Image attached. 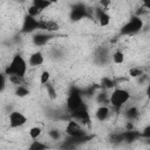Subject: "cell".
Segmentation results:
<instances>
[{"mask_svg": "<svg viewBox=\"0 0 150 150\" xmlns=\"http://www.w3.org/2000/svg\"><path fill=\"white\" fill-rule=\"evenodd\" d=\"M26 70H27V63H26L25 59L20 54H16L12 59L9 66L6 68L5 74L8 75V76H11V75H18V76L23 77L25 74H26Z\"/></svg>", "mask_w": 150, "mask_h": 150, "instance_id": "cell-1", "label": "cell"}, {"mask_svg": "<svg viewBox=\"0 0 150 150\" xmlns=\"http://www.w3.org/2000/svg\"><path fill=\"white\" fill-rule=\"evenodd\" d=\"M129 97H130V94L125 89L117 88L110 95V104L112 107H115L116 109H120L129 100Z\"/></svg>", "mask_w": 150, "mask_h": 150, "instance_id": "cell-2", "label": "cell"}, {"mask_svg": "<svg viewBox=\"0 0 150 150\" xmlns=\"http://www.w3.org/2000/svg\"><path fill=\"white\" fill-rule=\"evenodd\" d=\"M143 27V21L139 16H132L122 28H121V34L123 35H130V34H135L138 30H141V28Z\"/></svg>", "mask_w": 150, "mask_h": 150, "instance_id": "cell-3", "label": "cell"}, {"mask_svg": "<svg viewBox=\"0 0 150 150\" xmlns=\"http://www.w3.org/2000/svg\"><path fill=\"white\" fill-rule=\"evenodd\" d=\"M36 29H40V21H38L35 19V16H32L29 14H27L23 19V23H22V32L23 33H32Z\"/></svg>", "mask_w": 150, "mask_h": 150, "instance_id": "cell-4", "label": "cell"}, {"mask_svg": "<svg viewBox=\"0 0 150 150\" xmlns=\"http://www.w3.org/2000/svg\"><path fill=\"white\" fill-rule=\"evenodd\" d=\"M83 101H82V97L81 95L77 93V91H74L69 95L68 100H67V107L70 111H74L76 110L77 108H80L81 105H83Z\"/></svg>", "mask_w": 150, "mask_h": 150, "instance_id": "cell-5", "label": "cell"}, {"mask_svg": "<svg viewBox=\"0 0 150 150\" xmlns=\"http://www.w3.org/2000/svg\"><path fill=\"white\" fill-rule=\"evenodd\" d=\"M84 16H87V8L84 5L76 4L75 6H73V8L70 11V19L73 21H79Z\"/></svg>", "mask_w": 150, "mask_h": 150, "instance_id": "cell-6", "label": "cell"}, {"mask_svg": "<svg viewBox=\"0 0 150 150\" xmlns=\"http://www.w3.org/2000/svg\"><path fill=\"white\" fill-rule=\"evenodd\" d=\"M27 122V118L25 115H22L19 111H13L9 114V125L12 128H19Z\"/></svg>", "mask_w": 150, "mask_h": 150, "instance_id": "cell-7", "label": "cell"}, {"mask_svg": "<svg viewBox=\"0 0 150 150\" xmlns=\"http://www.w3.org/2000/svg\"><path fill=\"white\" fill-rule=\"evenodd\" d=\"M66 132L68 136H74V137H82L86 135V132L82 130V128L75 122V121H69L67 127H66Z\"/></svg>", "mask_w": 150, "mask_h": 150, "instance_id": "cell-8", "label": "cell"}, {"mask_svg": "<svg viewBox=\"0 0 150 150\" xmlns=\"http://www.w3.org/2000/svg\"><path fill=\"white\" fill-rule=\"evenodd\" d=\"M29 64L33 66V67H38L40 64L43 63V55L41 52H35L33 53L30 56H29V60H28Z\"/></svg>", "mask_w": 150, "mask_h": 150, "instance_id": "cell-9", "label": "cell"}, {"mask_svg": "<svg viewBox=\"0 0 150 150\" xmlns=\"http://www.w3.org/2000/svg\"><path fill=\"white\" fill-rule=\"evenodd\" d=\"M59 28V23L55 21H40V29H45L47 32H56Z\"/></svg>", "mask_w": 150, "mask_h": 150, "instance_id": "cell-10", "label": "cell"}, {"mask_svg": "<svg viewBox=\"0 0 150 150\" xmlns=\"http://www.w3.org/2000/svg\"><path fill=\"white\" fill-rule=\"evenodd\" d=\"M52 36L48 34H36L33 36V42L36 46H43L45 43H47V41L50 39Z\"/></svg>", "mask_w": 150, "mask_h": 150, "instance_id": "cell-11", "label": "cell"}, {"mask_svg": "<svg viewBox=\"0 0 150 150\" xmlns=\"http://www.w3.org/2000/svg\"><path fill=\"white\" fill-rule=\"evenodd\" d=\"M96 118L98 120V121H101V122H103V121H105L107 120V117H108V115H109V109H108V107H104V105H102V107H100L97 110H96Z\"/></svg>", "mask_w": 150, "mask_h": 150, "instance_id": "cell-12", "label": "cell"}, {"mask_svg": "<svg viewBox=\"0 0 150 150\" xmlns=\"http://www.w3.org/2000/svg\"><path fill=\"white\" fill-rule=\"evenodd\" d=\"M142 135L139 134V132H136V131H134V130H127L125 132H123V138H124V141H127V142H132V141H135V139H137L138 137H141Z\"/></svg>", "mask_w": 150, "mask_h": 150, "instance_id": "cell-13", "label": "cell"}, {"mask_svg": "<svg viewBox=\"0 0 150 150\" xmlns=\"http://www.w3.org/2000/svg\"><path fill=\"white\" fill-rule=\"evenodd\" d=\"M33 5H35L38 8H40L41 11H43L47 7L50 6V2L48 0H33Z\"/></svg>", "mask_w": 150, "mask_h": 150, "instance_id": "cell-14", "label": "cell"}, {"mask_svg": "<svg viewBox=\"0 0 150 150\" xmlns=\"http://www.w3.org/2000/svg\"><path fill=\"white\" fill-rule=\"evenodd\" d=\"M98 22H100V25L101 26H108L109 25V22H110V16H109V14H107L105 12H103L100 16H98Z\"/></svg>", "mask_w": 150, "mask_h": 150, "instance_id": "cell-15", "label": "cell"}, {"mask_svg": "<svg viewBox=\"0 0 150 150\" xmlns=\"http://www.w3.org/2000/svg\"><path fill=\"white\" fill-rule=\"evenodd\" d=\"M112 61H114L115 63H117V64L122 63V62L124 61V55H123V53H122V52H120V50L115 52V53H114V55H112Z\"/></svg>", "mask_w": 150, "mask_h": 150, "instance_id": "cell-16", "label": "cell"}, {"mask_svg": "<svg viewBox=\"0 0 150 150\" xmlns=\"http://www.w3.org/2000/svg\"><path fill=\"white\" fill-rule=\"evenodd\" d=\"M15 94H16L18 96H20V97H23V96H27V95L29 94V90H28L26 87H23V86L20 84V86L16 88Z\"/></svg>", "mask_w": 150, "mask_h": 150, "instance_id": "cell-17", "label": "cell"}, {"mask_svg": "<svg viewBox=\"0 0 150 150\" xmlns=\"http://www.w3.org/2000/svg\"><path fill=\"white\" fill-rule=\"evenodd\" d=\"M40 135H41V128H39V127H33V128L29 130V136H30L33 139H36Z\"/></svg>", "mask_w": 150, "mask_h": 150, "instance_id": "cell-18", "label": "cell"}, {"mask_svg": "<svg viewBox=\"0 0 150 150\" xmlns=\"http://www.w3.org/2000/svg\"><path fill=\"white\" fill-rule=\"evenodd\" d=\"M137 116H138V110H137V108L132 107V108L128 109V111H127V117H128V118L134 120V118H136Z\"/></svg>", "mask_w": 150, "mask_h": 150, "instance_id": "cell-19", "label": "cell"}, {"mask_svg": "<svg viewBox=\"0 0 150 150\" xmlns=\"http://www.w3.org/2000/svg\"><path fill=\"white\" fill-rule=\"evenodd\" d=\"M46 148H47V145H46V144L39 143L38 141H34V142H33V144L29 146V149H30V150H43V149H46Z\"/></svg>", "mask_w": 150, "mask_h": 150, "instance_id": "cell-20", "label": "cell"}, {"mask_svg": "<svg viewBox=\"0 0 150 150\" xmlns=\"http://www.w3.org/2000/svg\"><path fill=\"white\" fill-rule=\"evenodd\" d=\"M9 81L13 83V84H22V82H23V77H21V76H18V75H11L9 76Z\"/></svg>", "mask_w": 150, "mask_h": 150, "instance_id": "cell-21", "label": "cell"}, {"mask_svg": "<svg viewBox=\"0 0 150 150\" xmlns=\"http://www.w3.org/2000/svg\"><path fill=\"white\" fill-rule=\"evenodd\" d=\"M40 12H41V9L38 8L35 5H32V6L28 8V14L32 15V16H36V15H39Z\"/></svg>", "mask_w": 150, "mask_h": 150, "instance_id": "cell-22", "label": "cell"}, {"mask_svg": "<svg viewBox=\"0 0 150 150\" xmlns=\"http://www.w3.org/2000/svg\"><path fill=\"white\" fill-rule=\"evenodd\" d=\"M49 77H50V74H49V71H47V70L42 71V74H41V77H40V82H41V84H46V83H48V81H49Z\"/></svg>", "mask_w": 150, "mask_h": 150, "instance_id": "cell-23", "label": "cell"}, {"mask_svg": "<svg viewBox=\"0 0 150 150\" xmlns=\"http://www.w3.org/2000/svg\"><path fill=\"white\" fill-rule=\"evenodd\" d=\"M46 86H47V94H48V96H49L52 100H54V98L56 97V93H55L54 87H53L52 84H48V83H46Z\"/></svg>", "mask_w": 150, "mask_h": 150, "instance_id": "cell-24", "label": "cell"}, {"mask_svg": "<svg viewBox=\"0 0 150 150\" xmlns=\"http://www.w3.org/2000/svg\"><path fill=\"white\" fill-rule=\"evenodd\" d=\"M102 86L109 89V88H112V87L115 86V82H114L112 80H110V79H108V77H104V79L102 80Z\"/></svg>", "mask_w": 150, "mask_h": 150, "instance_id": "cell-25", "label": "cell"}, {"mask_svg": "<svg viewBox=\"0 0 150 150\" xmlns=\"http://www.w3.org/2000/svg\"><path fill=\"white\" fill-rule=\"evenodd\" d=\"M129 74H130L131 77H138V76H142L143 73H142V70L139 68H131Z\"/></svg>", "mask_w": 150, "mask_h": 150, "instance_id": "cell-26", "label": "cell"}, {"mask_svg": "<svg viewBox=\"0 0 150 150\" xmlns=\"http://www.w3.org/2000/svg\"><path fill=\"white\" fill-rule=\"evenodd\" d=\"M48 134H49V136H50L53 139H55V141L60 138V132H59V130H50Z\"/></svg>", "mask_w": 150, "mask_h": 150, "instance_id": "cell-27", "label": "cell"}, {"mask_svg": "<svg viewBox=\"0 0 150 150\" xmlns=\"http://www.w3.org/2000/svg\"><path fill=\"white\" fill-rule=\"evenodd\" d=\"M143 137H145V138H148V139H150V125H148V127H145L144 128V130L142 131V134H141Z\"/></svg>", "mask_w": 150, "mask_h": 150, "instance_id": "cell-28", "label": "cell"}, {"mask_svg": "<svg viewBox=\"0 0 150 150\" xmlns=\"http://www.w3.org/2000/svg\"><path fill=\"white\" fill-rule=\"evenodd\" d=\"M100 4H101L103 7H107V6H109L110 0H100Z\"/></svg>", "mask_w": 150, "mask_h": 150, "instance_id": "cell-29", "label": "cell"}, {"mask_svg": "<svg viewBox=\"0 0 150 150\" xmlns=\"http://www.w3.org/2000/svg\"><path fill=\"white\" fill-rule=\"evenodd\" d=\"M5 75H6V74H1V79H2V82H1V90H4L5 83H6V81H5Z\"/></svg>", "mask_w": 150, "mask_h": 150, "instance_id": "cell-30", "label": "cell"}, {"mask_svg": "<svg viewBox=\"0 0 150 150\" xmlns=\"http://www.w3.org/2000/svg\"><path fill=\"white\" fill-rule=\"evenodd\" d=\"M142 1H143L144 6H145L146 8H149V9H150V0H142Z\"/></svg>", "mask_w": 150, "mask_h": 150, "instance_id": "cell-31", "label": "cell"}, {"mask_svg": "<svg viewBox=\"0 0 150 150\" xmlns=\"http://www.w3.org/2000/svg\"><path fill=\"white\" fill-rule=\"evenodd\" d=\"M132 129H134L132 123H131V122H128V123H127V130H132Z\"/></svg>", "mask_w": 150, "mask_h": 150, "instance_id": "cell-32", "label": "cell"}, {"mask_svg": "<svg viewBox=\"0 0 150 150\" xmlns=\"http://www.w3.org/2000/svg\"><path fill=\"white\" fill-rule=\"evenodd\" d=\"M146 95L150 97V84L148 86V88H146Z\"/></svg>", "mask_w": 150, "mask_h": 150, "instance_id": "cell-33", "label": "cell"}, {"mask_svg": "<svg viewBox=\"0 0 150 150\" xmlns=\"http://www.w3.org/2000/svg\"><path fill=\"white\" fill-rule=\"evenodd\" d=\"M50 4H55V2H57V0H48Z\"/></svg>", "mask_w": 150, "mask_h": 150, "instance_id": "cell-34", "label": "cell"}, {"mask_svg": "<svg viewBox=\"0 0 150 150\" xmlns=\"http://www.w3.org/2000/svg\"><path fill=\"white\" fill-rule=\"evenodd\" d=\"M19 1H25V0H19Z\"/></svg>", "mask_w": 150, "mask_h": 150, "instance_id": "cell-35", "label": "cell"}]
</instances>
